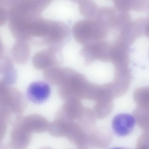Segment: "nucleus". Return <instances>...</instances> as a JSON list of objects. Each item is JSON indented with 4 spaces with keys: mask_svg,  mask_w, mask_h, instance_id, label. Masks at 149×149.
<instances>
[{
    "mask_svg": "<svg viewBox=\"0 0 149 149\" xmlns=\"http://www.w3.org/2000/svg\"><path fill=\"white\" fill-rule=\"evenodd\" d=\"M30 53L29 45L27 41L17 40L11 50L13 58L15 61L20 64H25L28 60Z\"/></svg>",
    "mask_w": 149,
    "mask_h": 149,
    "instance_id": "8",
    "label": "nucleus"
},
{
    "mask_svg": "<svg viewBox=\"0 0 149 149\" xmlns=\"http://www.w3.org/2000/svg\"><path fill=\"white\" fill-rule=\"evenodd\" d=\"M112 44L103 40L83 46L80 51L85 63L89 65L96 61L111 62Z\"/></svg>",
    "mask_w": 149,
    "mask_h": 149,
    "instance_id": "2",
    "label": "nucleus"
},
{
    "mask_svg": "<svg viewBox=\"0 0 149 149\" xmlns=\"http://www.w3.org/2000/svg\"><path fill=\"white\" fill-rule=\"evenodd\" d=\"M135 122L134 118L130 114L126 113L118 114L113 119L112 128L117 136H125L130 134L132 131Z\"/></svg>",
    "mask_w": 149,
    "mask_h": 149,
    "instance_id": "5",
    "label": "nucleus"
},
{
    "mask_svg": "<svg viewBox=\"0 0 149 149\" xmlns=\"http://www.w3.org/2000/svg\"><path fill=\"white\" fill-rule=\"evenodd\" d=\"M115 8L119 11L128 12L133 10L144 11L149 6L148 0H113Z\"/></svg>",
    "mask_w": 149,
    "mask_h": 149,
    "instance_id": "9",
    "label": "nucleus"
},
{
    "mask_svg": "<svg viewBox=\"0 0 149 149\" xmlns=\"http://www.w3.org/2000/svg\"><path fill=\"white\" fill-rule=\"evenodd\" d=\"M36 53L32 58V63L36 69L45 70L59 66L63 62L61 47L53 46Z\"/></svg>",
    "mask_w": 149,
    "mask_h": 149,
    "instance_id": "3",
    "label": "nucleus"
},
{
    "mask_svg": "<svg viewBox=\"0 0 149 149\" xmlns=\"http://www.w3.org/2000/svg\"><path fill=\"white\" fill-rule=\"evenodd\" d=\"M81 14L86 18H93L96 16L98 9L93 0H82L79 3Z\"/></svg>",
    "mask_w": 149,
    "mask_h": 149,
    "instance_id": "10",
    "label": "nucleus"
},
{
    "mask_svg": "<svg viewBox=\"0 0 149 149\" xmlns=\"http://www.w3.org/2000/svg\"><path fill=\"white\" fill-rule=\"evenodd\" d=\"M4 47L3 43L0 37V60L3 56Z\"/></svg>",
    "mask_w": 149,
    "mask_h": 149,
    "instance_id": "12",
    "label": "nucleus"
},
{
    "mask_svg": "<svg viewBox=\"0 0 149 149\" xmlns=\"http://www.w3.org/2000/svg\"><path fill=\"white\" fill-rule=\"evenodd\" d=\"M0 61V74L2 76V81L7 85L15 83L17 78V73L13 61L8 56H3Z\"/></svg>",
    "mask_w": 149,
    "mask_h": 149,
    "instance_id": "7",
    "label": "nucleus"
},
{
    "mask_svg": "<svg viewBox=\"0 0 149 149\" xmlns=\"http://www.w3.org/2000/svg\"><path fill=\"white\" fill-rule=\"evenodd\" d=\"M72 1L75 3H79L82 0H70Z\"/></svg>",
    "mask_w": 149,
    "mask_h": 149,
    "instance_id": "13",
    "label": "nucleus"
},
{
    "mask_svg": "<svg viewBox=\"0 0 149 149\" xmlns=\"http://www.w3.org/2000/svg\"><path fill=\"white\" fill-rule=\"evenodd\" d=\"M96 17V19L108 29H120L126 20L125 13L110 7L98 9Z\"/></svg>",
    "mask_w": 149,
    "mask_h": 149,
    "instance_id": "4",
    "label": "nucleus"
},
{
    "mask_svg": "<svg viewBox=\"0 0 149 149\" xmlns=\"http://www.w3.org/2000/svg\"><path fill=\"white\" fill-rule=\"evenodd\" d=\"M8 18V13L2 5L0 3V26L6 22Z\"/></svg>",
    "mask_w": 149,
    "mask_h": 149,
    "instance_id": "11",
    "label": "nucleus"
},
{
    "mask_svg": "<svg viewBox=\"0 0 149 149\" xmlns=\"http://www.w3.org/2000/svg\"><path fill=\"white\" fill-rule=\"evenodd\" d=\"M108 30L96 19L86 18L76 22L72 31L77 42L84 46L102 41L107 36Z\"/></svg>",
    "mask_w": 149,
    "mask_h": 149,
    "instance_id": "1",
    "label": "nucleus"
},
{
    "mask_svg": "<svg viewBox=\"0 0 149 149\" xmlns=\"http://www.w3.org/2000/svg\"><path fill=\"white\" fill-rule=\"evenodd\" d=\"M50 93V88L47 83L38 81L31 83L29 85L27 90L26 95L32 102L40 104L47 100Z\"/></svg>",
    "mask_w": 149,
    "mask_h": 149,
    "instance_id": "6",
    "label": "nucleus"
}]
</instances>
